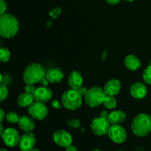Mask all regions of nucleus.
Wrapping results in <instances>:
<instances>
[{
	"label": "nucleus",
	"mask_w": 151,
	"mask_h": 151,
	"mask_svg": "<svg viewBox=\"0 0 151 151\" xmlns=\"http://www.w3.org/2000/svg\"><path fill=\"white\" fill-rule=\"evenodd\" d=\"M4 132V128H3L2 122H1V125H0V134H1V136L2 135Z\"/></svg>",
	"instance_id": "38"
},
{
	"label": "nucleus",
	"mask_w": 151,
	"mask_h": 151,
	"mask_svg": "<svg viewBox=\"0 0 151 151\" xmlns=\"http://www.w3.org/2000/svg\"><path fill=\"white\" fill-rule=\"evenodd\" d=\"M83 78L82 75L77 71H73L69 74L68 77V84L71 88L78 90V88L83 86Z\"/></svg>",
	"instance_id": "16"
},
{
	"label": "nucleus",
	"mask_w": 151,
	"mask_h": 151,
	"mask_svg": "<svg viewBox=\"0 0 151 151\" xmlns=\"http://www.w3.org/2000/svg\"><path fill=\"white\" fill-rule=\"evenodd\" d=\"M52 95L53 94L52 90L47 86L38 87L36 88V91L33 94L35 101L44 103L50 101L52 98Z\"/></svg>",
	"instance_id": "13"
},
{
	"label": "nucleus",
	"mask_w": 151,
	"mask_h": 151,
	"mask_svg": "<svg viewBox=\"0 0 151 151\" xmlns=\"http://www.w3.org/2000/svg\"><path fill=\"white\" fill-rule=\"evenodd\" d=\"M82 97L78 90L71 88L65 91L62 95V105L68 110L75 111L81 107L82 104Z\"/></svg>",
	"instance_id": "4"
},
{
	"label": "nucleus",
	"mask_w": 151,
	"mask_h": 151,
	"mask_svg": "<svg viewBox=\"0 0 151 151\" xmlns=\"http://www.w3.org/2000/svg\"><path fill=\"white\" fill-rule=\"evenodd\" d=\"M91 151H101L100 150H99V149H94V150H91Z\"/></svg>",
	"instance_id": "41"
},
{
	"label": "nucleus",
	"mask_w": 151,
	"mask_h": 151,
	"mask_svg": "<svg viewBox=\"0 0 151 151\" xmlns=\"http://www.w3.org/2000/svg\"><path fill=\"white\" fill-rule=\"evenodd\" d=\"M29 151H40V150H39V149H38V148H35V147H33V148L31 149V150H29Z\"/></svg>",
	"instance_id": "39"
},
{
	"label": "nucleus",
	"mask_w": 151,
	"mask_h": 151,
	"mask_svg": "<svg viewBox=\"0 0 151 151\" xmlns=\"http://www.w3.org/2000/svg\"><path fill=\"white\" fill-rule=\"evenodd\" d=\"M35 142H36V139L32 132L25 133L21 136L19 147L21 150L29 151L33 148Z\"/></svg>",
	"instance_id": "11"
},
{
	"label": "nucleus",
	"mask_w": 151,
	"mask_h": 151,
	"mask_svg": "<svg viewBox=\"0 0 151 151\" xmlns=\"http://www.w3.org/2000/svg\"><path fill=\"white\" fill-rule=\"evenodd\" d=\"M120 1L121 0H106V1L108 4H111V5H114V4H118Z\"/></svg>",
	"instance_id": "37"
},
{
	"label": "nucleus",
	"mask_w": 151,
	"mask_h": 151,
	"mask_svg": "<svg viewBox=\"0 0 151 151\" xmlns=\"http://www.w3.org/2000/svg\"><path fill=\"white\" fill-rule=\"evenodd\" d=\"M111 126V125L109 122V119L100 116L93 119L90 125L93 134L98 137H103L109 134Z\"/></svg>",
	"instance_id": "6"
},
{
	"label": "nucleus",
	"mask_w": 151,
	"mask_h": 151,
	"mask_svg": "<svg viewBox=\"0 0 151 151\" xmlns=\"http://www.w3.org/2000/svg\"><path fill=\"white\" fill-rule=\"evenodd\" d=\"M126 119V114L124 111L121 110L112 111L109 113V116L108 119L111 125H121L125 122Z\"/></svg>",
	"instance_id": "18"
},
{
	"label": "nucleus",
	"mask_w": 151,
	"mask_h": 151,
	"mask_svg": "<svg viewBox=\"0 0 151 151\" xmlns=\"http://www.w3.org/2000/svg\"><path fill=\"white\" fill-rule=\"evenodd\" d=\"M45 77L51 83H58L63 81L64 74L59 68H51L46 72Z\"/></svg>",
	"instance_id": "15"
},
{
	"label": "nucleus",
	"mask_w": 151,
	"mask_h": 151,
	"mask_svg": "<svg viewBox=\"0 0 151 151\" xmlns=\"http://www.w3.org/2000/svg\"><path fill=\"white\" fill-rule=\"evenodd\" d=\"M130 93L134 99L142 100L147 94V87L143 83L136 82L130 88Z\"/></svg>",
	"instance_id": "12"
},
{
	"label": "nucleus",
	"mask_w": 151,
	"mask_h": 151,
	"mask_svg": "<svg viewBox=\"0 0 151 151\" xmlns=\"http://www.w3.org/2000/svg\"><path fill=\"white\" fill-rule=\"evenodd\" d=\"M5 116H6V114L5 112H4V111L2 109H0V122H3L4 119L5 118Z\"/></svg>",
	"instance_id": "36"
},
{
	"label": "nucleus",
	"mask_w": 151,
	"mask_h": 151,
	"mask_svg": "<svg viewBox=\"0 0 151 151\" xmlns=\"http://www.w3.org/2000/svg\"><path fill=\"white\" fill-rule=\"evenodd\" d=\"M125 1H129V2H131V1H134V0H125Z\"/></svg>",
	"instance_id": "42"
},
{
	"label": "nucleus",
	"mask_w": 151,
	"mask_h": 151,
	"mask_svg": "<svg viewBox=\"0 0 151 151\" xmlns=\"http://www.w3.org/2000/svg\"><path fill=\"white\" fill-rule=\"evenodd\" d=\"M121 83L119 80L111 79L108 81L103 88L105 94L108 96H116L119 93L121 90Z\"/></svg>",
	"instance_id": "14"
},
{
	"label": "nucleus",
	"mask_w": 151,
	"mask_h": 151,
	"mask_svg": "<svg viewBox=\"0 0 151 151\" xmlns=\"http://www.w3.org/2000/svg\"><path fill=\"white\" fill-rule=\"evenodd\" d=\"M150 64H151V59H150Z\"/></svg>",
	"instance_id": "44"
},
{
	"label": "nucleus",
	"mask_w": 151,
	"mask_h": 151,
	"mask_svg": "<svg viewBox=\"0 0 151 151\" xmlns=\"http://www.w3.org/2000/svg\"><path fill=\"white\" fill-rule=\"evenodd\" d=\"M65 150L66 151H78V149L75 146L70 145L67 146L66 147H65Z\"/></svg>",
	"instance_id": "35"
},
{
	"label": "nucleus",
	"mask_w": 151,
	"mask_h": 151,
	"mask_svg": "<svg viewBox=\"0 0 151 151\" xmlns=\"http://www.w3.org/2000/svg\"><path fill=\"white\" fill-rule=\"evenodd\" d=\"M46 75L43 66L38 63H32L27 66L23 73V80L26 84H35L40 83Z\"/></svg>",
	"instance_id": "3"
},
{
	"label": "nucleus",
	"mask_w": 151,
	"mask_h": 151,
	"mask_svg": "<svg viewBox=\"0 0 151 151\" xmlns=\"http://www.w3.org/2000/svg\"><path fill=\"white\" fill-rule=\"evenodd\" d=\"M60 13H61V8L59 7H56L55 8L52 9L50 13H49V14L52 19H57L60 16Z\"/></svg>",
	"instance_id": "26"
},
{
	"label": "nucleus",
	"mask_w": 151,
	"mask_h": 151,
	"mask_svg": "<svg viewBox=\"0 0 151 151\" xmlns=\"http://www.w3.org/2000/svg\"><path fill=\"white\" fill-rule=\"evenodd\" d=\"M4 145L10 147H14L19 145L20 136L15 128H9L4 130V132L1 136Z\"/></svg>",
	"instance_id": "9"
},
{
	"label": "nucleus",
	"mask_w": 151,
	"mask_h": 151,
	"mask_svg": "<svg viewBox=\"0 0 151 151\" xmlns=\"http://www.w3.org/2000/svg\"><path fill=\"white\" fill-rule=\"evenodd\" d=\"M28 114L33 119L41 120L47 117L48 114V109L44 103L34 101L28 107Z\"/></svg>",
	"instance_id": "7"
},
{
	"label": "nucleus",
	"mask_w": 151,
	"mask_h": 151,
	"mask_svg": "<svg viewBox=\"0 0 151 151\" xmlns=\"http://www.w3.org/2000/svg\"><path fill=\"white\" fill-rule=\"evenodd\" d=\"M143 81L147 84H151V64L149 65L143 72Z\"/></svg>",
	"instance_id": "25"
},
{
	"label": "nucleus",
	"mask_w": 151,
	"mask_h": 151,
	"mask_svg": "<svg viewBox=\"0 0 151 151\" xmlns=\"http://www.w3.org/2000/svg\"><path fill=\"white\" fill-rule=\"evenodd\" d=\"M116 151H122V150H116Z\"/></svg>",
	"instance_id": "45"
},
{
	"label": "nucleus",
	"mask_w": 151,
	"mask_h": 151,
	"mask_svg": "<svg viewBox=\"0 0 151 151\" xmlns=\"http://www.w3.org/2000/svg\"><path fill=\"white\" fill-rule=\"evenodd\" d=\"M40 83L41 84L42 86H47L49 85V83H50V81L47 80V78H46V77H44V78H43L42 79H41V81H40Z\"/></svg>",
	"instance_id": "32"
},
{
	"label": "nucleus",
	"mask_w": 151,
	"mask_h": 151,
	"mask_svg": "<svg viewBox=\"0 0 151 151\" xmlns=\"http://www.w3.org/2000/svg\"><path fill=\"white\" fill-rule=\"evenodd\" d=\"M11 53L6 47H1L0 49V60L1 62H7L10 60Z\"/></svg>",
	"instance_id": "23"
},
{
	"label": "nucleus",
	"mask_w": 151,
	"mask_h": 151,
	"mask_svg": "<svg viewBox=\"0 0 151 151\" xmlns=\"http://www.w3.org/2000/svg\"><path fill=\"white\" fill-rule=\"evenodd\" d=\"M106 94L103 88L98 86H93L88 90L85 96V101L89 107L95 108L103 104Z\"/></svg>",
	"instance_id": "5"
},
{
	"label": "nucleus",
	"mask_w": 151,
	"mask_h": 151,
	"mask_svg": "<svg viewBox=\"0 0 151 151\" xmlns=\"http://www.w3.org/2000/svg\"><path fill=\"white\" fill-rule=\"evenodd\" d=\"M32 119L33 118L29 117V116H27V115L20 116V119H19V122H18L19 128L22 131H24L25 133L32 132L35 126V124Z\"/></svg>",
	"instance_id": "17"
},
{
	"label": "nucleus",
	"mask_w": 151,
	"mask_h": 151,
	"mask_svg": "<svg viewBox=\"0 0 151 151\" xmlns=\"http://www.w3.org/2000/svg\"><path fill=\"white\" fill-rule=\"evenodd\" d=\"M131 130L134 135L145 137L151 131V116L147 114H139L132 121Z\"/></svg>",
	"instance_id": "2"
},
{
	"label": "nucleus",
	"mask_w": 151,
	"mask_h": 151,
	"mask_svg": "<svg viewBox=\"0 0 151 151\" xmlns=\"http://www.w3.org/2000/svg\"><path fill=\"white\" fill-rule=\"evenodd\" d=\"M5 119L9 123L16 124L19 122V119H20V116H19L16 112L10 111L8 112V113L6 114Z\"/></svg>",
	"instance_id": "22"
},
{
	"label": "nucleus",
	"mask_w": 151,
	"mask_h": 151,
	"mask_svg": "<svg viewBox=\"0 0 151 151\" xmlns=\"http://www.w3.org/2000/svg\"><path fill=\"white\" fill-rule=\"evenodd\" d=\"M20 151H27V150H21Z\"/></svg>",
	"instance_id": "43"
},
{
	"label": "nucleus",
	"mask_w": 151,
	"mask_h": 151,
	"mask_svg": "<svg viewBox=\"0 0 151 151\" xmlns=\"http://www.w3.org/2000/svg\"><path fill=\"white\" fill-rule=\"evenodd\" d=\"M108 135L110 139L116 144H122L125 142L127 139L126 131L120 125H111Z\"/></svg>",
	"instance_id": "8"
},
{
	"label": "nucleus",
	"mask_w": 151,
	"mask_h": 151,
	"mask_svg": "<svg viewBox=\"0 0 151 151\" xmlns=\"http://www.w3.org/2000/svg\"><path fill=\"white\" fill-rule=\"evenodd\" d=\"M7 10V4L4 0H0V14L5 13Z\"/></svg>",
	"instance_id": "30"
},
{
	"label": "nucleus",
	"mask_w": 151,
	"mask_h": 151,
	"mask_svg": "<svg viewBox=\"0 0 151 151\" xmlns=\"http://www.w3.org/2000/svg\"><path fill=\"white\" fill-rule=\"evenodd\" d=\"M52 107L55 108V109H60V107H61L60 103H59V101L58 100H53L52 103Z\"/></svg>",
	"instance_id": "33"
},
{
	"label": "nucleus",
	"mask_w": 151,
	"mask_h": 151,
	"mask_svg": "<svg viewBox=\"0 0 151 151\" xmlns=\"http://www.w3.org/2000/svg\"><path fill=\"white\" fill-rule=\"evenodd\" d=\"M67 125L71 128H78L81 127V121L78 119H69L67 122Z\"/></svg>",
	"instance_id": "27"
},
{
	"label": "nucleus",
	"mask_w": 151,
	"mask_h": 151,
	"mask_svg": "<svg viewBox=\"0 0 151 151\" xmlns=\"http://www.w3.org/2000/svg\"><path fill=\"white\" fill-rule=\"evenodd\" d=\"M124 64L130 71H137L141 66V62L138 57L134 55H128L125 58Z\"/></svg>",
	"instance_id": "19"
},
{
	"label": "nucleus",
	"mask_w": 151,
	"mask_h": 151,
	"mask_svg": "<svg viewBox=\"0 0 151 151\" xmlns=\"http://www.w3.org/2000/svg\"><path fill=\"white\" fill-rule=\"evenodd\" d=\"M19 24L17 19L10 13L0 15V35L4 38H11L17 34Z\"/></svg>",
	"instance_id": "1"
},
{
	"label": "nucleus",
	"mask_w": 151,
	"mask_h": 151,
	"mask_svg": "<svg viewBox=\"0 0 151 151\" xmlns=\"http://www.w3.org/2000/svg\"><path fill=\"white\" fill-rule=\"evenodd\" d=\"M53 140L57 145L61 147H66L72 145L73 139L72 136L65 130H58L53 134Z\"/></svg>",
	"instance_id": "10"
},
{
	"label": "nucleus",
	"mask_w": 151,
	"mask_h": 151,
	"mask_svg": "<svg viewBox=\"0 0 151 151\" xmlns=\"http://www.w3.org/2000/svg\"><path fill=\"white\" fill-rule=\"evenodd\" d=\"M0 151H8V150H6V149H4V148H1V150H0Z\"/></svg>",
	"instance_id": "40"
},
{
	"label": "nucleus",
	"mask_w": 151,
	"mask_h": 151,
	"mask_svg": "<svg viewBox=\"0 0 151 151\" xmlns=\"http://www.w3.org/2000/svg\"><path fill=\"white\" fill-rule=\"evenodd\" d=\"M78 91L82 97H85V96L86 95L87 92H88V89H87L86 88H85V87L81 86V88H78Z\"/></svg>",
	"instance_id": "31"
},
{
	"label": "nucleus",
	"mask_w": 151,
	"mask_h": 151,
	"mask_svg": "<svg viewBox=\"0 0 151 151\" xmlns=\"http://www.w3.org/2000/svg\"><path fill=\"white\" fill-rule=\"evenodd\" d=\"M25 92L29 93V94H34V93L36 91V88L35 87L34 84H27L24 88Z\"/></svg>",
	"instance_id": "29"
},
{
	"label": "nucleus",
	"mask_w": 151,
	"mask_h": 151,
	"mask_svg": "<svg viewBox=\"0 0 151 151\" xmlns=\"http://www.w3.org/2000/svg\"><path fill=\"white\" fill-rule=\"evenodd\" d=\"M35 98H34L33 94H29V93H22L19 94L17 99V104L18 106L22 108L29 107L31 104L34 102Z\"/></svg>",
	"instance_id": "20"
},
{
	"label": "nucleus",
	"mask_w": 151,
	"mask_h": 151,
	"mask_svg": "<svg viewBox=\"0 0 151 151\" xmlns=\"http://www.w3.org/2000/svg\"><path fill=\"white\" fill-rule=\"evenodd\" d=\"M109 116V113L107 111H103L100 113V117H103V118H106V119H108Z\"/></svg>",
	"instance_id": "34"
},
{
	"label": "nucleus",
	"mask_w": 151,
	"mask_h": 151,
	"mask_svg": "<svg viewBox=\"0 0 151 151\" xmlns=\"http://www.w3.org/2000/svg\"><path fill=\"white\" fill-rule=\"evenodd\" d=\"M0 77H1V83H3L4 84V85H6L7 86L10 85V83H11L12 82V78L10 76V75H5L4 76L3 75H0Z\"/></svg>",
	"instance_id": "28"
},
{
	"label": "nucleus",
	"mask_w": 151,
	"mask_h": 151,
	"mask_svg": "<svg viewBox=\"0 0 151 151\" xmlns=\"http://www.w3.org/2000/svg\"><path fill=\"white\" fill-rule=\"evenodd\" d=\"M103 105L104 107L107 109H114L116 106V100L114 96H108L106 95L104 99Z\"/></svg>",
	"instance_id": "21"
},
{
	"label": "nucleus",
	"mask_w": 151,
	"mask_h": 151,
	"mask_svg": "<svg viewBox=\"0 0 151 151\" xmlns=\"http://www.w3.org/2000/svg\"><path fill=\"white\" fill-rule=\"evenodd\" d=\"M8 96V88L7 86L4 84H0V101L2 103L7 98Z\"/></svg>",
	"instance_id": "24"
}]
</instances>
